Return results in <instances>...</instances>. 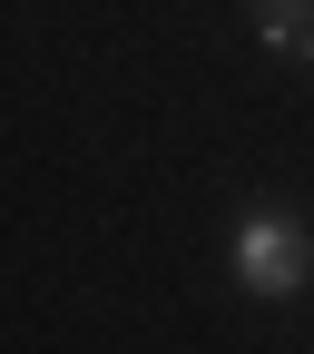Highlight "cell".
I'll return each instance as SVG.
<instances>
[{"label": "cell", "instance_id": "obj_1", "mask_svg": "<svg viewBox=\"0 0 314 354\" xmlns=\"http://www.w3.org/2000/svg\"><path fill=\"white\" fill-rule=\"evenodd\" d=\"M226 276H236L246 295H265V305L304 295V286H314V227L285 216V207H246L236 227H226Z\"/></svg>", "mask_w": 314, "mask_h": 354}, {"label": "cell", "instance_id": "obj_2", "mask_svg": "<svg viewBox=\"0 0 314 354\" xmlns=\"http://www.w3.org/2000/svg\"><path fill=\"white\" fill-rule=\"evenodd\" d=\"M255 20V50L285 59V69H314V0H246Z\"/></svg>", "mask_w": 314, "mask_h": 354}]
</instances>
